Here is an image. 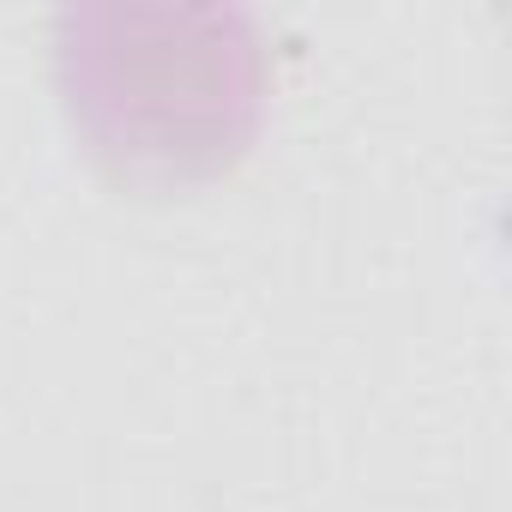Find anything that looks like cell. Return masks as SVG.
Returning <instances> with one entry per match:
<instances>
[{"label": "cell", "instance_id": "1", "mask_svg": "<svg viewBox=\"0 0 512 512\" xmlns=\"http://www.w3.org/2000/svg\"><path fill=\"white\" fill-rule=\"evenodd\" d=\"M55 67L85 139L133 175L223 163L260 97V43L223 0L61 7Z\"/></svg>", "mask_w": 512, "mask_h": 512}]
</instances>
